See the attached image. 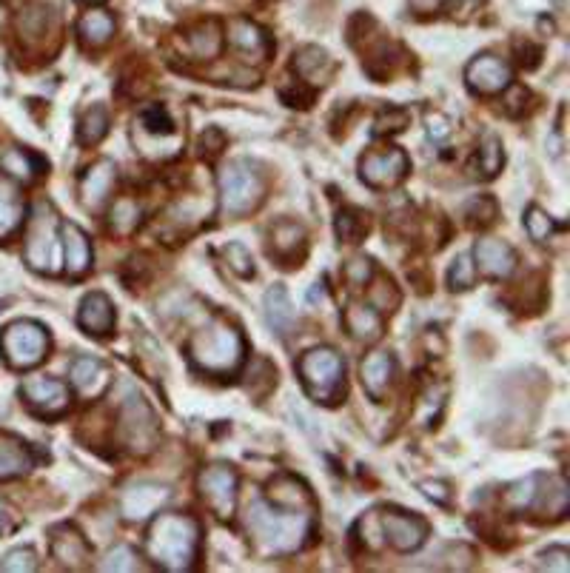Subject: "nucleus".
I'll list each match as a JSON object with an SVG mask.
<instances>
[{"mask_svg": "<svg viewBox=\"0 0 570 573\" xmlns=\"http://www.w3.org/2000/svg\"><path fill=\"white\" fill-rule=\"evenodd\" d=\"M465 80L476 95H499L511 86L513 72L505 60L494 58V55H479L468 63Z\"/></svg>", "mask_w": 570, "mask_h": 573, "instance_id": "obj_14", "label": "nucleus"}, {"mask_svg": "<svg viewBox=\"0 0 570 573\" xmlns=\"http://www.w3.org/2000/svg\"><path fill=\"white\" fill-rule=\"evenodd\" d=\"M405 123H408V115H405V112H391V115H382L380 120H377V129H374V132H402Z\"/></svg>", "mask_w": 570, "mask_h": 573, "instance_id": "obj_49", "label": "nucleus"}, {"mask_svg": "<svg viewBox=\"0 0 570 573\" xmlns=\"http://www.w3.org/2000/svg\"><path fill=\"white\" fill-rule=\"evenodd\" d=\"M476 280V266L474 260H471V254H459L454 260V266L448 271V283L454 291H468V288L474 286Z\"/></svg>", "mask_w": 570, "mask_h": 573, "instance_id": "obj_40", "label": "nucleus"}, {"mask_svg": "<svg viewBox=\"0 0 570 573\" xmlns=\"http://www.w3.org/2000/svg\"><path fill=\"white\" fill-rule=\"evenodd\" d=\"M502 163H505V154H502L499 137H496V134H485V137L479 140V152H476V166H479V172L476 174L494 177V174L502 169Z\"/></svg>", "mask_w": 570, "mask_h": 573, "instance_id": "obj_36", "label": "nucleus"}, {"mask_svg": "<svg viewBox=\"0 0 570 573\" xmlns=\"http://www.w3.org/2000/svg\"><path fill=\"white\" fill-rule=\"evenodd\" d=\"M166 499H169V488H163V485H149V482L132 485L120 499V511L126 519L140 522V519H149L152 514H157Z\"/></svg>", "mask_w": 570, "mask_h": 573, "instance_id": "obj_21", "label": "nucleus"}, {"mask_svg": "<svg viewBox=\"0 0 570 573\" xmlns=\"http://www.w3.org/2000/svg\"><path fill=\"white\" fill-rule=\"evenodd\" d=\"M23 197H20L18 186L0 174V240H6L9 234H15L23 223Z\"/></svg>", "mask_w": 570, "mask_h": 573, "instance_id": "obj_25", "label": "nucleus"}, {"mask_svg": "<svg viewBox=\"0 0 570 573\" xmlns=\"http://www.w3.org/2000/svg\"><path fill=\"white\" fill-rule=\"evenodd\" d=\"M380 519L382 539L402 554H411L422 548V542L428 539V522L422 516L405 514V511H382Z\"/></svg>", "mask_w": 570, "mask_h": 573, "instance_id": "obj_11", "label": "nucleus"}, {"mask_svg": "<svg viewBox=\"0 0 570 573\" xmlns=\"http://www.w3.org/2000/svg\"><path fill=\"white\" fill-rule=\"evenodd\" d=\"M505 505L513 511H531L545 519H562L568 514L570 491L565 479L545 477V474H531L508 485L505 491Z\"/></svg>", "mask_w": 570, "mask_h": 573, "instance_id": "obj_4", "label": "nucleus"}, {"mask_svg": "<svg viewBox=\"0 0 570 573\" xmlns=\"http://www.w3.org/2000/svg\"><path fill=\"white\" fill-rule=\"evenodd\" d=\"M525 229L531 234V240H536V243H548L553 234L562 231L565 226L556 223L551 214H545L539 206H531V209L525 211Z\"/></svg>", "mask_w": 570, "mask_h": 573, "instance_id": "obj_37", "label": "nucleus"}, {"mask_svg": "<svg viewBox=\"0 0 570 573\" xmlns=\"http://www.w3.org/2000/svg\"><path fill=\"white\" fill-rule=\"evenodd\" d=\"M52 556L69 571H83L92 565V548L72 525H57L52 531Z\"/></svg>", "mask_w": 570, "mask_h": 573, "instance_id": "obj_16", "label": "nucleus"}, {"mask_svg": "<svg viewBox=\"0 0 570 573\" xmlns=\"http://www.w3.org/2000/svg\"><path fill=\"white\" fill-rule=\"evenodd\" d=\"M77 35L86 46H103L114 35V18L103 9H92L77 23Z\"/></svg>", "mask_w": 570, "mask_h": 573, "instance_id": "obj_32", "label": "nucleus"}, {"mask_svg": "<svg viewBox=\"0 0 570 573\" xmlns=\"http://www.w3.org/2000/svg\"><path fill=\"white\" fill-rule=\"evenodd\" d=\"M539 568L556 573H568L570 571L568 548H551V551H545V554L539 556Z\"/></svg>", "mask_w": 570, "mask_h": 573, "instance_id": "obj_47", "label": "nucleus"}, {"mask_svg": "<svg viewBox=\"0 0 570 573\" xmlns=\"http://www.w3.org/2000/svg\"><path fill=\"white\" fill-rule=\"evenodd\" d=\"M474 260V266L479 268L485 277L505 280V277H511L513 268H516V251H513L508 243H502V240L485 237V240H476Z\"/></svg>", "mask_w": 570, "mask_h": 573, "instance_id": "obj_15", "label": "nucleus"}, {"mask_svg": "<svg viewBox=\"0 0 570 573\" xmlns=\"http://www.w3.org/2000/svg\"><path fill=\"white\" fill-rule=\"evenodd\" d=\"M368 231V214L360 209H342L337 214V234L345 243H360Z\"/></svg>", "mask_w": 570, "mask_h": 573, "instance_id": "obj_38", "label": "nucleus"}, {"mask_svg": "<svg viewBox=\"0 0 570 573\" xmlns=\"http://www.w3.org/2000/svg\"><path fill=\"white\" fill-rule=\"evenodd\" d=\"M69 380H72V385L83 397L95 400V397H100L109 388L112 371L100 363L97 357H75L72 365H69Z\"/></svg>", "mask_w": 570, "mask_h": 573, "instance_id": "obj_20", "label": "nucleus"}, {"mask_svg": "<svg viewBox=\"0 0 570 573\" xmlns=\"http://www.w3.org/2000/svg\"><path fill=\"white\" fill-rule=\"evenodd\" d=\"M120 440L129 445L134 454H149L157 442V420L152 408L143 397H129V402L120 411Z\"/></svg>", "mask_w": 570, "mask_h": 573, "instance_id": "obj_9", "label": "nucleus"}, {"mask_svg": "<svg viewBox=\"0 0 570 573\" xmlns=\"http://www.w3.org/2000/svg\"><path fill=\"white\" fill-rule=\"evenodd\" d=\"M114 306L112 300L106 297V294H89V297H83V303H80V311H77V323L80 328L86 331V334H92V337H106V334H112L114 331Z\"/></svg>", "mask_w": 570, "mask_h": 573, "instance_id": "obj_22", "label": "nucleus"}, {"mask_svg": "<svg viewBox=\"0 0 570 573\" xmlns=\"http://www.w3.org/2000/svg\"><path fill=\"white\" fill-rule=\"evenodd\" d=\"M86 3H103V0H86Z\"/></svg>", "mask_w": 570, "mask_h": 573, "instance_id": "obj_55", "label": "nucleus"}, {"mask_svg": "<svg viewBox=\"0 0 570 573\" xmlns=\"http://www.w3.org/2000/svg\"><path fill=\"white\" fill-rule=\"evenodd\" d=\"M20 397L29 408H35L43 417H60L69 408V388L66 382L52 377H32L20 385Z\"/></svg>", "mask_w": 570, "mask_h": 573, "instance_id": "obj_13", "label": "nucleus"}, {"mask_svg": "<svg viewBox=\"0 0 570 573\" xmlns=\"http://www.w3.org/2000/svg\"><path fill=\"white\" fill-rule=\"evenodd\" d=\"M345 280L351 283L354 288H362L371 283V277H374V263L368 260V257H354L348 266H345Z\"/></svg>", "mask_w": 570, "mask_h": 573, "instance_id": "obj_43", "label": "nucleus"}, {"mask_svg": "<svg viewBox=\"0 0 570 573\" xmlns=\"http://www.w3.org/2000/svg\"><path fill=\"white\" fill-rule=\"evenodd\" d=\"M217 186H220V206L231 217L254 211L266 194L263 174L246 160H234V163L223 166L217 174Z\"/></svg>", "mask_w": 570, "mask_h": 573, "instance_id": "obj_6", "label": "nucleus"}, {"mask_svg": "<svg viewBox=\"0 0 570 573\" xmlns=\"http://www.w3.org/2000/svg\"><path fill=\"white\" fill-rule=\"evenodd\" d=\"M197 548H200V525L189 514H160L146 536L149 559L169 573L191 571Z\"/></svg>", "mask_w": 570, "mask_h": 573, "instance_id": "obj_2", "label": "nucleus"}, {"mask_svg": "<svg viewBox=\"0 0 570 573\" xmlns=\"http://www.w3.org/2000/svg\"><path fill=\"white\" fill-rule=\"evenodd\" d=\"M15 528V519H12V511L0 502V536L3 534H9Z\"/></svg>", "mask_w": 570, "mask_h": 573, "instance_id": "obj_53", "label": "nucleus"}, {"mask_svg": "<svg viewBox=\"0 0 570 573\" xmlns=\"http://www.w3.org/2000/svg\"><path fill=\"white\" fill-rule=\"evenodd\" d=\"M223 146H226V137L217 132V129H209V132L200 137V154L203 157H217V154L223 152Z\"/></svg>", "mask_w": 570, "mask_h": 573, "instance_id": "obj_48", "label": "nucleus"}, {"mask_svg": "<svg viewBox=\"0 0 570 573\" xmlns=\"http://www.w3.org/2000/svg\"><path fill=\"white\" fill-rule=\"evenodd\" d=\"M140 203L132 200V197H120L117 203L109 211V226H112L114 234L120 237H129L137 226H140Z\"/></svg>", "mask_w": 570, "mask_h": 573, "instance_id": "obj_34", "label": "nucleus"}, {"mask_svg": "<svg viewBox=\"0 0 570 573\" xmlns=\"http://www.w3.org/2000/svg\"><path fill=\"white\" fill-rule=\"evenodd\" d=\"M237 471L228 468V465H211L206 468L200 479H197V488L203 499L209 502V508L220 519H228L234 514V505H237Z\"/></svg>", "mask_w": 570, "mask_h": 573, "instance_id": "obj_12", "label": "nucleus"}, {"mask_svg": "<svg viewBox=\"0 0 570 573\" xmlns=\"http://www.w3.org/2000/svg\"><path fill=\"white\" fill-rule=\"evenodd\" d=\"M114 177H117V169H114L112 160H97L95 166L86 169L83 180H80V200L86 209H103V203L109 200V191L114 186Z\"/></svg>", "mask_w": 570, "mask_h": 573, "instance_id": "obj_19", "label": "nucleus"}, {"mask_svg": "<svg viewBox=\"0 0 570 573\" xmlns=\"http://www.w3.org/2000/svg\"><path fill=\"white\" fill-rule=\"evenodd\" d=\"M35 468V454L26 442L0 431V482L3 479H15L29 474Z\"/></svg>", "mask_w": 570, "mask_h": 573, "instance_id": "obj_23", "label": "nucleus"}, {"mask_svg": "<svg viewBox=\"0 0 570 573\" xmlns=\"http://www.w3.org/2000/svg\"><path fill=\"white\" fill-rule=\"evenodd\" d=\"M465 214L471 217V223H474V226H491V223L496 220V203L491 200V197H476V200L468 203Z\"/></svg>", "mask_w": 570, "mask_h": 573, "instance_id": "obj_44", "label": "nucleus"}, {"mask_svg": "<svg viewBox=\"0 0 570 573\" xmlns=\"http://www.w3.org/2000/svg\"><path fill=\"white\" fill-rule=\"evenodd\" d=\"M266 320L280 337L294 331V308H291L288 291L283 286H274L266 291Z\"/></svg>", "mask_w": 570, "mask_h": 573, "instance_id": "obj_29", "label": "nucleus"}, {"mask_svg": "<svg viewBox=\"0 0 570 573\" xmlns=\"http://www.w3.org/2000/svg\"><path fill=\"white\" fill-rule=\"evenodd\" d=\"M268 499L277 508H288V511H308L311 505V494L300 479L294 477H277L268 485Z\"/></svg>", "mask_w": 570, "mask_h": 573, "instance_id": "obj_28", "label": "nucleus"}, {"mask_svg": "<svg viewBox=\"0 0 570 573\" xmlns=\"http://www.w3.org/2000/svg\"><path fill=\"white\" fill-rule=\"evenodd\" d=\"M428 137L434 140V143H442L448 134H451V123H448V117L442 115H428Z\"/></svg>", "mask_w": 570, "mask_h": 573, "instance_id": "obj_50", "label": "nucleus"}, {"mask_svg": "<svg viewBox=\"0 0 570 573\" xmlns=\"http://www.w3.org/2000/svg\"><path fill=\"white\" fill-rule=\"evenodd\" d=\"M0 169H3V174H9L12 180L29 183V180L38 177L43 163L32 152H26V149H6V152L0 154Z\"/></svg>", "mask_w": 570, "mask_h": 573, "instance_id": "obj_33", "label": "nucleus"}, {"mask_svg": "<svg viewBox=\"0 0 570 573\" xmlns=\"http://www.w3.org/2000/svg\"><path fill=\"white\" fill-rule=\"evenodd\" d=\"M0 354H3L6 363L12 365V368H18V371L35 368L49 354V334H46V328L40 323L18 320V323L3 328V334H0Z\"/></svg>", "mask_w": 570, "mask_h": 573, "instance_id": "obj_7", "label": "nucleus"}, {"mask_svg": "<svg viewBox=\"0 0 570 573\" xmlns=\"http://www.w3.org/2000/svg\"><path fill=\"white\" fill-rule=\"evenodd\" d=\"M246 528L254 548L263 556L297 554L311 534V514L308 511H288L271 508L268 502L257 499L246 508Z\"/></svg>", "mask_w": 570, "mask_h": 573, "instance_id": "obj_1", "label": "nucleus"}, {"mask_svg": "<svg viewBox=\"0 0 570 573\" xmlns=\"http://www.w3.org/2000/svg\"><path fill=\"white\" fill-rule=\"evenodd\" d=\"M419 491H422L428 499H437V502H442V505L451 499L448 497V485H445V482H419Z\"/></svg>", "mask_w": 570, "mask_h": 573, "instance_id": "obj_51", "label": "nucleus"}, {"mask_svg": "<svg viewBox=\"0 0 570 573\" xmlns=\"http://www.w3.org/2000/svg\"><path fill=\"white\" fill-rule=\"evenodd\" d=\"M228 43H231L240 55H246V60H263L268 55L266 35H263V29H260L257 23H251V20H231V23H228Z\"/></svg>", "mask_w": 570, "mask_h": 573, "instance_id": "obj_24", "label": "nucleus"}, {"mask_svg": "<svg viewBox=\"0 0 570 573\" xmlns=\"http://www.w3.org/2000/svg\"><path fill=\"white\" fill-rule=\"evenodd\" d=\"M394 371H397V360L391 351H374L368 354L360 365L362 374V388L371 400L380 402L388 391V385L394 380Z\"/></svg>", "mask_w": 570, "mask_h": 573, "instance_id": "obj_18", "label": "nucleus"}, {"mask_svg": "<svg viewBox=\"0 0 570 573\" xmlns=\"http://www.w3.org/2000/svg\"><path fill=\"white\" fill-rule=\"evenodd\" d=\"M57 243H60V234H57L55 211L46 203H40L26 234V263L43 274H57L60 271Z\"/></svg>", "mask_w": 570, "mask_h": 573, "instance_id": "obj_8", "label": "nucleus"}, {"mask_svg": "<svg viewBox=\"0 0 570 573\" xmlns=\"http://www.w3.org/2000/svg\"><path fill=\"white\" fill-rule=\"evenodd\" d=\"M186 49H189L191 58L197 60H214L223 49V29L217 20H206L200 26H194L186 38Z\"/></svg>", "mask_w": 570, "mask_h": 573, "instance_id": "obj_27", "label": "nucleus"}, {"mask_svg": "<svg viewBox=\"0 0 570 573\" xmlns=\"http://www.w3.org/2000/svg\"><path fill=\"white\" fill-rule=\"evenodd\" d=\"M397 303L399 294L391 280H380L377 286L371 288V308H374V311H394Z\"/></svg>", "mask_w": 570, "mask_h": 573, "instance_id": "obj_45", "label": "nucleus"}, {"mask_svg": "<svg viewBox=\"0 0 570 573\" xmlns=\"http://www.w3.org/2000/svg\"><path fill=\"white\" fill-rule=\"evenodd\" d=\"M226 260H228V266L234 268L240 277H254V260H251V254H248L240 243H231V246H226Z\"/></svg>", "mask_w": 570, "mask_h": 573, "instance_id": "obj_46", "label": "nucleus"}, {"mask_svg": "<svg viewBox=\"0 0 570 573\" xmlns=\"http://www.w3.org/2000/svg\"><path fill=\"white\" fill-rule=\"evenodd\" d=\"M308 300H311V303H317V300L323 303V300H325V288H323V283H317V286H314V291L308 294Z\"/></svg>", "mask_w": 570, "mask_h": 573, "instance_id": "obj_54", "label": "nucleus"}, {"mask_svg": "<svg viewBox=\"0 0 570 573\" xmlns=\"http://www.w3.org/2000/svg\"><path fill=\"white\" fill-rule=\"evenodd\" d=\"M479 3L482 0H448V12L451 15H468V12H474Z\"/></svg>", "mask_w": 570, "mask_h": 573, "instance_id": "obj_52", "label": "nucleus"}, {"mask_svg": "<svg viewBox=\"0 0 570 573\" xmlns=\"http://www.w3.org/2000/svg\"><path fill=\"white\" fill-rule=\"evenodd\" d=\"M294 69H297V75L308 80V83H325L334 66H331V58L325 55L323 49L305 46V49H300V52L294 55Z\"/></svg>", "mask_w": 570, "mask_h": 573, "instance_id": "obj_31", "label": "nucleus"}, {"mask_svg": "<svg viewBox=\"0 0 570 573\" xmlns=\"http://www.w3.org/2000/svg\"><path fill=\"white\" fill-rule=\"evenodd\" d=\"M0 571H6V573L38 571V554H35L32 548H18V551H12V554L3 556V562H0Z\"/></svg>", "mask_w": 570, "mask_h": 573, "instance_id": "obj_42", "label": "nucleus"}, {"mask_svg": "<svg viewBox=\"0 0 570 573\" xmlns=\"http://www.w3.org/2000/svg\"><path fill=\"white\" fill-rule=\"evenodd\" d=\"M411 169V160L402 149H382V152H368L360 160V177L365 186L371 189H394L397 183L405 180Z\"/></svg>", "mask_w": 570, "mask_h": 573, "instance_id": "obj_10", "label": "nucleus"}, {"mask_svg": "<svg viewBox=\"0 0 570 573\" xmlns=\"http://www.w3.org/2000/svg\"><path fill=\"white\" fill-rule=\"evenodd\" d=\"M189 354L191 363L200 371L214 377H228L246 360V340L231 323L214 320L191 337Z\"/></svg>", "mask_w": 570, "mask_h": 573, "instance_id": "obj_3", "label": "nucleus"}, {"mask_svg": "<svg viewBox=\"0 0 570 573\" xmlns=\"http://www.w3.org/2000/svg\"><path fill=\"white\" fill-rule=\"evenodd\" d=\"M109 132V112L103 106H92L86 115L80 117V126H77V140L83 146H97Z\"/></svg>", "mask_w": 570, "mask_h": 573, "instance_id": "obj_35", "label": "nucleus"}, {"mask_svg": "<svg viewBox=\"0 0 570 573\" xmlns=\"http://www.w3.org/2000/svg\"><path fill=\"white\" fill-rule=\"evenodd\" d=\"M140 562H137V554H134L129 545H117L112 548L106 559L97 565V571H137Z\"/></svg>", "mask_w": 570, "mask_h": 573, "instance_id": "obj_41", "label": "nucleus"}, {"mask_svg": "<svg viewBox=\"0 0 570 573\" xmlns=\"http://www.w3.org/2000/svg\"><path fill=\"white\" fill-rule=\"evenodd\" d=\"M305 391L317 402L334 405L345 394V363L334 348H311L300 357Z\"/></svg>", "mask_w": 570, "mask_h": 573, "instance_id": "obj_5", "label": "nucleus"}, {"mask_svg": "<svg viewBox=\"0 0 570 573\" xmlns=\"http://www.w3.org/2000/svg\"><path fill=\"white\" fill-rule=\"evenodd\" d=\"M345 328H348L351 337L360 340V343H377L382 337L380 311H374L371 306L351 303V306L345 308Z\"/></svg>", "mask_w": 570, "mask_h": 573, "instance_id": "obj_26", "label": "nucleus"}, {"mask_svg": "<svg viewBox=\"0 0 570 573\" xmlns=\"http://www.w3.org/2000/svg\"><path fill=\"white\" fill-rule=\"evenodd\" d=\"M305 246V231L303 226L291 223V220H283L271 229V254L280 257V260H294L297 251H303Z\"/></svg>", "mask_w": 570, "mask_h": 573, "instance_id": "obj_30", "label": "nucleus"}, {"mask_svg": "<svg viewBox=\"0 0 570 573\" xmlns=\"http://www.w3.org/2000/svg\"><path fill=\"white\" fill-rule=\"evenodd\" d=\"M137 126H140V132L152 134V137H166V134L174 132V120H171L166 106H149V109H143Z\"/></svg>", "mask_w": 570, "mask_h": 573, "instance_id": "obj_39", "label": "nucleus"}, {"mask_svg": "<svg viewBox=\"0 0 570 573\" xmlns=\"http://www.w3.org/2000/svg\"><path fill=\"white\" fill-rule=\"evenodd\" d=\"M60 240H63L66 274H69L72 280L83 277V274L92 268V243H89L86 231L75 226V223H66V226H60Z\"/></svg>", "mask_w": 570, "mask_h": 573, "instance_id": "obj_17", "label": "nucleus"}]
</instances>
